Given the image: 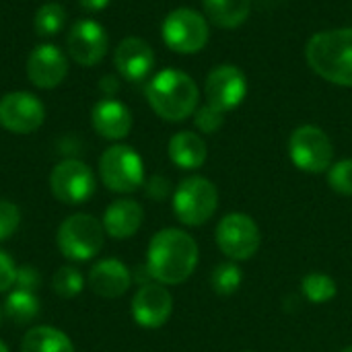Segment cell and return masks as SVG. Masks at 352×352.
Segmentation results:
<instances>
[{
	"mask_svg": "<svg viewBox=\"0 0 352 352\" xmlns=\"http://www.w3.org/2000/svg\"><path fill=\"white\" fill-rule=\"evenodd\" d=\"M103 241H105L103 223L87 212L68 217L58 227V235H56L60 254L72 262H87L95 258L101 252Z\"/></svg>",
	"mask_w": 352,
	"mask_h": 352,
	"instance_id": "obj_4",
	"label": "cell"
},
{
	"mask_svg": "<svg viewBox=\"0 0 352 352\" xmlns=\"http://www.w3.org/2000/svg\"><path fill=\"white\" fill-rule=\"evenodd\" d=\"M217 245L233 262L250 260L260 248V229L252 217L231 212L217 225Z\"/></svg>",
	"mask_w": 352,
	"mask_h": 352,
	"instance_id": "obj_10",
	"label": "cell"
},
{
	"mask_svg": "<svg viewBox=\"0 0 352 352\" xmlns=\"http://www.w3.org/2000/svg\"><path fill=\"white\" fill-rule=\"evenodd\" d=\"M21 352H74V344L58 328L35 326L25 334Z\"/></svg>",
	"mask_w": 352,
	"mask_h": 352,
	"instance_id": "obj_22",
	"label": "cell"
},
{
	"mask_svg": "<svg viewBox=\"0 0 352 352\" xmlns=\"http://www.w3.org/2000/svg\"><path fill=\"white\" fill-rule=\"evenodd\" d=\"M171 314L173 297L161 283H146L132 297V318L142 328H161L169 322Z\"/></svg>",
	"mask_w": 352,
	"mask_h": 352,
	"instance_id": "obj_14",
	"label": "cell"
},
{
	"mask_svg": "<svg viewBox=\"0 0 352 352\" xmlns=\"http://www.w3.org/2000/svg\"><path fill=\"white\" fill-rule=\"evenodd\" d=\"M204 12L217 27L235 29L250 16L252 0H202Z\"/></svg>",
	"mask_w": 352,
	"mask_h": 352,
	"instance_id": "obj_21",
	"label": "cell"
},
{
	"mask_svg": "<svg viewBox=\"0 0 352 352\" xmlns=\"http://www.w3.org/2000/svg\"><path fill=\"white\" fill-rule=\"evenodd\" d=\"M66 47L76 64L91 68L105 58L109 47V37L101 23L93 19H82L72 25L66 37Z\"/></svg>",
	"mask_w": 352,
	"mask_h": 352,
	"instance_id": "obj_13",
	"label": "cell"
},
{
	"mask_svg": "<svg viewBox=\"0 0 352 352\" xmlns=\"http://www.w3.org/2000/svg\"><path fill=\"white\" fill-rule=\"evenodd\" d=\"M206 103L214 109L229 113L239 107L248 95V78L233 64H221L212 68L204 82Z\"/></svg>",
	"mask_w": 352,
	"mask_h": 352,
	"instance_id": "obj_12",
	"label": "cell"
},
{
	"mask_svg": "<svg viewBox=\"0 0 352 352\" xmlns=\"http://www.w3.org/2000/svg\"><path fill=\"white\" fill-rule=\"evenodd\" d=\"M99 89H101L107 97H111L113 93H118V91H120V80H118L116 76L107 74V76H103V78H101Z\"/></svg>",
	"mask_w": 352,
	"mask_h": 352,
	"instance_id": "obj_34",
	"label": "cell"
},
{
	"mask_svg": "<svg viewBox=\"0 0 352 352\" xmlns=\"http://www.w3.org/2000/svg\"><path fill=\"white\" fill-rule=\"evenodd\" d=\"M68 74V60L54 43H39L27 58V78L37 89H54Z\"/></svg>",
	"mask_w": 352,
	"mask_h": 352,
	"instance_id": "obj_15",
	"label": "cell"
},
{
	"mask_svg": "<svg viewBox=\"0 0 352 352\" xmlns=\"http://www.w3.org/2000/svg\"><path fill=\"white\" fill-rule=\"evenodd\" d=\"M64 23H66V10L58 2H45V4H41L37 8L35 16H33L35 33L41 35V37L58 35L62 31Z\"/></svg>",
	"mask_w": 352,
	"mask_h": 352,
	"instance_id": "obj_25",
	"label": "cell"
},
{
	"mask_svg": "<svg viewBox=\"0 0 352 352\" xmlns=\"http://www.w3.org/2000/svg\"><path fill=\"white\" fill-rule=\"evenodd\" d=\"M0 322H2V309H0Z\"/></svg>",
	"mask_w": 352,
	"mask_h": 352,
	"instance_id": "obj_38",
	"label": "cell"
},
{
	"mask_svg": "<svg viewBox=\"0 0 352 352\" xmlns=\"http://www.w3.org/2000/svg\"><path fill=\"white\" fill-rule=\"evenodd\" d=\"M113 64L122 78L130 82L144 80L155 66L153 47L140 37H126L118 43L113 52Z\"/></svg>",
	"mask_w": 352,
	"mask_h": 352,
	"instance_id": "obj_16",
	"label": "cell"
},
{
	"mask_svg": "<svg viewBox=\"0 0 352 352\" xmlns=\"http://www.w3.org/2000/svg\"><path fill=\"white\" fill-rule=\"evenodd\" d=\"M50 188L56 200L68 206L87 202L97 188L93 169L78 159L60 161L50 173Z\"/></svg>",
	"mask_w": 352,
	"mask_h": 352,
	"instance_id": "obj_9",
	"label": "cell"
},
{
	"mask_svg": "<svg viewBox=\"0 0 352 352\" xmlns=\"http://www.w3.org/2000/svg\"><path fill=\"white\" fill-rule=\"evenodd\" d=\"M328 184L334 192L352 196V159L332 163V167L328 169Z\"/></svg>",
	"mask_w": 352,
	"mask_h": 352,
	"instance_id": "obj_28",
	"label": "cell"
},
{
	"mask_svg": "<svg viewBox=\"0 0 352 352\" xmlns=\"http://www.w3.org/2000/svg\"><path fill=\"white\" fill-rule=\"evenodd\" d=\"M16 280V266L8 254L0 250V293H6L14 287Z\"/></svg>",
	"mask_w": 352,
	"mask_h": 352,
	"instance_id": "obj_32",
	"label": "cell"
},
{
	"mask_svg": "<svg viewBox=\"0 0 352 352\" xmlns=\"http://www.w3.org/2000/svg\"><path fill=\"white\" fill-rule=\"evenodd\" d=\"M4 314L12 324H29L39 316V299L35 297V293L16 289L4 301Z\"/></svg>",
	"mask_w": 352,
	"mask_h": 352,
	"instance_id": "obj_23",
	"label": "cell"
},
{
	"mask_svg": "<svg viewBox=\"0 0 352 352\" xmlns=\"http://www.w3.org/2000/svg\"><path fill=\"white\" fill-rule=\"evenodd\" d=\"M219 208V190L217 186L202 177L192 175L179 182L173 192V212L188 227H200L212 219Z\"/></svg>",
	"mask_w": 352,
	"mask_h": 352,
	"instance_id": "obj_5",
	"label": "cell"
},
{
	"mask_svg": "<svg viewBox=\"0 0 352 352\" xmlns=\"http://www.w3.org/2000/svg\"><path fill=\"white\" fill-rule=\"evenodd\" d=\"M245 352H250V351H245Z\"/></svg>",
	"mask_w": 352,
	"mask_h": 352,
	"instance_id": "obj_39",
	"label": "cell"
},
{
	"mask_svg": "<svg viewBox=\"0 0 352 352\" xmlns=\"http://www.w3.org/2000/svg\"><path fill=\"white\" fill-rule=\"evenodd\" d=\"M21 223V210L8 200H0V241H6L14 235Z\"/></svg>",
	"mask_w": 352,
	"mask_h": 352,
	"instance_id": "obj_30",
	"label": "cell"
},
{
	"mask_svg": "<svg viewBox=\"0 0 352 352\" xmlns=\"http://www.w3.org/2000/svg\"><path fill=\"white\" fill-rule=\"evenodd\" d=\"M307 64L324 80L352 87V27L316 33L305 47Z\"/></svg>",
	"mask_w": 352,
	"mask_h": 352,
	"instance_id": "obj_3",
	"label": "cell"
},
{
	"mask_svg": "<svg viewBox=\"0 0 352 352\" xmlns=\"http://www.w3.org/2000/svg\"><path fill=\"white\" fill-rule=\"evenodd\" d=\"M200 89L196 80L175 68L157 72L146 85L151 109L167 122H184L198 109Z\"/></svg>",
	"mask_w": 352,
	"mask_h": 352,
	"instance_id": "obj_2",
	"label": "cell"
},
{
	"mask_svg": "<svg viewBox=\"0 0 352 352\" xmlns=\"http://www.w3.org/2000/svg\"><path fill=\"white\" fill-rule=\"evenodd\" d=\"M161 35L165 45L175 54H198L208 43V23L204 14L194 8H175L171 10L163 25Z\"/></svg>",
	"mask_w": 352,
	"mask_h": 352,
	"instance_id": "obj_8",
	"label": "cell"
},
{
	"mask_svg": "<svg viewBox=\"0 0 352 352\" xmlns=\"http://www.w3.org/2000/svg\"><path fill=\"white\" fill-rule=\"evenodd\" d=\"M144 210L136 200L120 198L111 202L103 214V229L113 239H130L142 225Z\"/></svg>",
	"mask_w": 352,
	"mask_h": 352,
	"instance_id": "obj_19",
	"label": "cell"
},
{
	"mask_svg": "<svg viewBox=\"0 0 352 352\" xmlns=\"http://www.w3.org/2000/svg\"><path fill=\"white\" fill-rule=\"evenodd\" d=\"M87 280L95 295H99L103 299H118L130 289L132 274L124 262H120L116 258H105V260H99L91 268Z\"/></svg>",
	"mask_w": 352,
	"mask_h": 352,
	"instance_id": "obj_18",
	"label": "cell"
},
{
	"mask_svg": "<svg viewBox=\"0 0 352 352\" xmlns=\"http://www.w3.org/2000/svg\"><path fill=\"white\" fill-rule=\"evenodd\" d=\"M45 122L41 99L27 91H10L0 97V126L12 134H31Z\"/></svg>",
	"mask_w": 352,
	"mask_h": 352,
	"instance_id": "obj_11",
	"label": "cell"
},
{
	"mask_svg": "<svg viewBox=\"0 0 352 352\" xmlns=\"http://www.w3.org/2000/svg\"><path fill=\"white\" fill-rule=\"evenodd\" d=\"M301 291L309 303L322 305V303H328L336 297L338 287H336V280L332 276H328L324 272H309L301 280Z\"/></svg>",
	"mask_w": 352,
	"mask_h": 352,
	"instance_id": "obj_24",
	"label": "cell"
},
{
	"mask_svg": "<svg viewBox=\"0 0 352 352\" xmlns=\"http://www.w3.org/2000/svg\"><path fill=\"white\" fill-rule=\"evenodd\" d=\"M243 283V272L241 268L235 264V262H225V264H219L212 274H210V285H212V291L221 297H229L233 293L239 291Z\"/></svg>",
	"mask_w": 352,
	"mask_h": 352,
	"instance_id": "obj_26",
	"label": "cell"
},
{
	"mask_svg": "<svg viewBox=\"0 0 352 352\" xmlns=\"http://www.w3.org/2000/svg\"><path fill=\"white\" fill-rule=\"evenodd\" d=\"M93 130L105 140H122L132 130V111L118 99L105 97L91 109Z\"/></svg>",
	"mask_w": 352,
	"mask_h": 352,
	"instance_id": "obj_17",
	"label": "cell"
},
{
	"mask_svg": "<svg viewBox=\"0 0 352 352\" xmlns=\"http://www.w3.org/2000/svg\"><path fill=\"white\" fill-rule=\"evenodd\" d=\"M52 289L62 299H72L85 289V278L78 268L74 266H62L52 276Z\"/></svg>",
	"mask_w": 352,
	"mask_h": 352,
	"instance_id": "obj_27",
	"label": "cell"
},
{
	"mask_svg": "<svg viewBox=\"0 0 352 352\" xmlns=\"http://www.w3.org/2000/svg\"><path fill=\"white\" fill-rule=\"evenodd\" d=\"M194 124L204 134H214L225 124V113L214 109L212 105H202L194 111Z\"/></svg>",
	"mask_w": 352,
	"mask_h": 352,
	"instance_id": "obj_29",
	"label": "cell"
},
{
	"mask_svg": "<svg viewBox=\"0 0 352 352\" xmlns=\"http://www.w3.org/2000/svg\"><path fill=\"white\" fill-rule=\"evenodd\" d=\"M0 352H10V351H8V346H6V344H4L2 340H0Z\"/></svg>",
	"mask_w": 352,
	"mask_h": 352,
	"instance_id": "obj_36",
	"label": "cell"
},
{
	"mask_svg": "<svg viewBox=\"0 0 352 352\" xmlns=\"http://www.w3.org/2000/svg\"><path fill=\"white\" fill-rule=\"evenodd\" d=\"M99 177L107 190L132 194L144 184V163L132 146L113 144L99 159Z\"/></svg>",
	"mask_w": 352,
	"mask_h": 352,
	"instance_id": "obj_6",
	"label": "cell"
},
{
	"mask_svg": "<svg viewBox=\"0 0 352 352\" xmlns=\"http://www.w3.org/2000/svg\"><path fill=\"white\" fill-rule=\"evenodd\" d=\"M342 352H352V346H349V349H344V351Z\"/></svg>",
	"mask_w": 352,
	"mask_h": 352,
	"instance_id": "obj_37",
	"label": "cell"
},
{
	"mask_svg": "<svg viewBox=\"0 0 352 352\" xmlns=\"http://www.w3.org/2000/svg\"><path fill=\"white\" fill-rule=\"evenodd\" d=\"M198 266V243L182 229L159 231L146 252V268L155 283L182 285Z\"/></svg>",
	"mask_w": 352,
	"mask_h": 352,
	"instance_id": "obj_1",
	"label": "cell"
},
{
	"mask_svg": "<svg viewBox=\"0 0 352 352\" xmlns=\"http://www.w3.org/2000/svg\"><path fill=\"white\" fill-rule=\"evenodd\" d=\"M289 157L305 173H324L334 163V146L320 126L303 124L289 138Z\"/></svg>",
	"mask_w": 352,
	"mask_h": 352,
	"instance_id": "obj_7",
	"label": "cell"
},
{
	"mask_svg": "<svg viewBox=\"0 0 352 352\" xmlns=\"http://www.w3.org/2000/svg\"><path fill=\"white\" fill-rule=\"evenodd\" d=\"M78 4L89 12H97V10H103L109 4V0H78Z\"/></svg>",
	"mask_w": 352,
	"mask_h": 352,
	"instance_id": "obj_35",
	"label": "cell"
},
{
	"mask_svg": "<svg viewBox=\"0 0 352 352\" xmlns=\"http://www.w3.org/2000/svg\"><path fill=\"white\" fill-rule=\"evenodd\" d=\"M169 159L179 167V169H198L206 161V142L200 134L182 130L171 136L169 140Z\"/></svg>",
	"mask_w": 352,
	"mask_h": 352,
	"instance_id": "obj_20",
	"label": "cell"
},
{
	"mask_svg": "<svg viewBox=\"0 0 352 352\" xmlns=\"http://www.w3.org/2000/svg\"><path fill=\"white\" fill-rule=\"evenodd\" d=\"M146 194L155 200H163L167 194H169V182L161 175H155L151 177L148 186H146Z\"/></svg>",
	"mask_w": 352,
	"mask_h": 352,
	"instance_id": "obj_33",
	"label": "cell"
},
{
	"mask_svg": "<svg viewBox=\"0 0 352 352\" xmlns=\"http://www.w3.org/2000/svg\"><path fill=\"white\" fill-rule=\"evenodd\" d=\"M19 291H27V293H35L41 285V276L33 266H21L16 268V280H14Z\"/></svg>",
	"mask_w": 352,
	"mask_h": 352,
	"instance_id": "obj_31",
	"label": "cell"
}]
</instances>
